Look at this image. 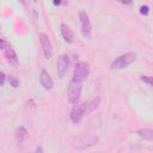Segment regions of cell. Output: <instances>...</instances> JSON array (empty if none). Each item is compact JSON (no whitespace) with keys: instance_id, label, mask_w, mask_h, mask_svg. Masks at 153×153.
Instances as JSON below:
<instances>
[{"instance_id":"cell-1","label":"cell","mask_w":153,"mask_h":153,"mask_svg":"<svg viewBox=\"0 0 153 153\" xmlns=\"http://www.w3.org/2000/svg\"><path fill=\"white\" fill-rule=\"evenodd\" d=\"M136 59V53L134 51H128L123 55H120L118 57H116L111 65H110V69L112 71H117V69H123L126 67H128L129 65H131Z\"/></svg>"},{"instance_id":"cell-2","label":"cell","mask_w":153,"mask_h":153,"mask_svg":"<svg viewBox=\"0 0 153 153\" xmlns=\"http://www.w3.org/2000/svg\"><path fill=\"white\" fill-rule=\"evenodd\" d=\"M79 20H80V31H81L82 37L87 41H91L92 39V24H91L90 17L86 13V11L79 12Z\"/></svg>"},{"instance_id":"cell-3","label":"cell","mask_w":153,"mask_h":153,"mask_svg":"<svg viewBox=\"0 0 153 153\" xmlns=\"http://www.w3.org/2000/svg\"><path fill=\"white\" fill-rule=\"evenodd\" d=\"M90 74V67L86 62H79L75 65L74 67V72H73V81H76V82H80L82 84L87 76Z\"/></svg>"},{"instance_id":"cell-4","label":"cell","mask_w":153,"mask_h":153,"mask_svg":"<svg viewBox=\"0 0 153 153\" xmlns=\"http://www.w3.org/2000/svg\"><path fill=\"white\" fill-rule=\"evenodd\" d=\"M1 50L4 51L5 56H6V60L8 61L10 65L17 67L18 66V56L13 49V47L5 39V38H1Z\"/></svg>"},{"instance_id":"cell-5","label":"cell","mask_w":153,"mask_h":153,"mask_svg":"<svg viewBox=\"0 0 153 153\" xmlns=\"http://www.w3.org/2000/svg\"><path fill=\"white\" fill-rule=\"evenodd\" d=\"M81 90H82V85L80 82H76V81H71L69 85H68V91H67V98H68V102L69 103H73L75 104L81 94Z\"/></svg>"},{"instance_id":"cell-6","label":"cell","mask_w":153,"mask_h":153,"mask_svg":"<svg viewBox=\"0 0 153 153\" xmlns=\"http://www.w3.org/2000/svg\"><path fill=\"white\" fill-rule=\"evenodd\" d=\"M38 38H39V43H41V47H42V51L44 54V57L47 60H49L53 56V44L50 42V38L48 37V35H45L43 32L38 35Z\"/></svg>"},{"instance_id":"cell-7","label":"cell","mask_w":153,"mask_h":153,"mask_svg":"<svg viewBox=\"0 0 153 153\" xmlns=\"http://www.w3.org/2000/svg\"><path fill=\"white\" fill-rule=\"evenodd\" d=\"M86 115V110H85V103H81V104H75L72 110H71V114H69V118L73 123H79L82 117Z\"/></svg>"},{"instance_id":"cell-8","label":"cell","mask_w":153,"mask_h":153,"mask_svg":"<svg viewBox=\"0 0 153 153\" xmlns=\"http://www.w3.org/2000/svg\"><path fill=\"white\" fill-rule=\"evenodd\" d=\"M68 66H69V57L66 54H62L57 57V62H56V69H57V75L59 78H63L68 71Z\"/></svg>"},{"instance_id":"cell-9","label":"cell","mask_w":153,"mask_h":153,"mask_svg":"<svg viewBox=\"0 0 153 153\" xmlns=\"http://www.w3.org/2000/svg\"><path fill=\"white\" fill-rule=\"evenodd\" d=\"M39 82H41V85L43 86V88L44 90H51L53 88V86H54V81H53V79H51V76H50V74L47 72V71H44V69H42L41 71V75H39Z\"/></svg>"},{"instance_id":"cell-10","label":"cell","mask_w":153,"mask_h":153,"mask_svg":"<svg viewBox=\"0 0 153 153\" xmlns=\"http://www.w3.org/2000/svg\"><path fill=\"white\" fill-rule=\"evenodd\" d=\"M60 31H61V36L62 38L67 42V43H73L74 41V33H73V30L65 23H62L60 25Z\"/></svg>"},{"instance_id":"cell-11","label":"cell","mask_w":153,"mask_h":153,"mask_svg":"<svg viewBox=\"0 0 153 153\" xmlns=\"http://www.w3.org/2000/svg\"><path fill=\"white\" fill-rule=\"evenodd\" d=\"M99 104H100V97H93V98H91L90 100L85 102V110H86V115H87V114L93 112L94 110H97V109H98V106H99Z\"/></svg>"},{"instance_id":"cell-12","label":"cell","mask_w":153,"mask_h":153,"mask_svg":"<svg viewBox=\"0 0 153 153\" xmlns=\"http://www.w3.org/2000/svg\"><path fill=\"white\" fill-rule=\"evenodd\" d=\"M14 137H16L17 142H19V143L24 142L27 137V130L24 127H18L14 131Z\"/></svg>"},{"instance_id":"cell-13","label":"cell","mask_w":153,"mask_h":153,"mask_svg":"<svg viewBox=\"0 0 153 153\" xmlns=\"http://www.w3.org/2000/svg\"><path fill=\"white\" fill-rule=\"evenodd\" d=\"M136 134H137L141 139L147 140V141H152V142H153V130H152V129L141 128V129H137V130H136Z\"/></svg>"},{"instance_id":"cell-14","label":"cell","mask_w":153,"mask_h":153,"mask_svg":"<svg viewBox=\"0 0 153 153\" xmlns=\"http://www.w3.org/2000/svg\"><path fill=\"white\" fill-rule=\"evenodd\" d=\"M82 140H84V143H81V145H79V146H76V148H79V149H81V148H86V147H90V146H93V145H96L97 143V137H94V136H82L81 137Z\"/></svg>"},{"instance_id":"cell-15","label":"cell","mask_w":153,"mask_h":153,"mask_svg":"<svg viewBox=\"0 0 153 153\" xmlns=\"http://www.w3.org/2000/svg\"><path fill=\"white\" fill-rule=\"evenodd\" d=\"M140 80H141V81H143V82H146L147 85H149V86H152V87H153V76L141 75V76H140Z\"/></svg>"},{"instance_id":"cell-16","label":"cell","mask_w":153,"mask_h":153,"mask_svg":"<svg viewBox=\"0 0 153 153\" xmlns=\"http://www.w3.org/2000/svg\"><path fill=\"white\" fill-rule=\"evenodd\" d=\"M8 81H10V84H11V86H12V87H14V88L19 86V80H18V79H16V78H14V76H12V75H10V76H8Z\"/></svg>"},{"instance_id":"cell-17","label":"cell","mask_w":153,"mask_h":153,"mask_svg":"<svg viewBox=\"0 0 153 153\" xmlns=\"http://www.w3.org/2000/svg\"><path fill=\"white\" fill-rule=\"evenodd\" d=\"M140 13H141L142 16H147V14L149 13V7H148L147 5H142V6H140Z\"/></svg>"},{"instance_id":"cell-18","label":"cell","mask_w":153,"mask_h":153,"mask_svg":"<svg viewBox=\"0 0 153 153\" xmlns=\"http://www.w3.org/2000/svg\"><path fill=\"white\" fill-rule=\"evenodd\" d=\"M0 79H1V84H0V85H1V86H4V85H5V80H6V75H5V73H4V72H1V73H0Z\"/></svg>"},{"instance_id":"cell-19","label":"cell","mask_w":153,"mask_h":153,"mask_svg":"<svg viewBox=\"0 0 153 153\" xmlns=\"http://www.w3.org/2000/svg\"><path fill=\"white\" fill-rule=\"evenodd\" d=\"M33 153H44V152H43V148H42L41 146H37V147L35 148V152H33Z\"/></svg>"},{"instance_id":"cell-20","label":"cell","mask_w":153,"mask_h":153,"mask_svg":"<svg viewBox=\"0 0 153 153\" xmlns=\"http://www.w3.org/2000/svg\"><path fill=\"white\" fill-rule=\"evenodd\" d=\"M53 4H54V5H55V6H59V5H61V4H62V2H61V1H54V2H53Z\"/></svg>"}]
</instances>
